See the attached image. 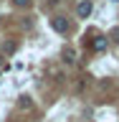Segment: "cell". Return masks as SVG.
<instances>
[{"label": "cell", "mask_w": 119, "mask_h": 122, "mask_svg": "<svg viewBox=\"0 0 119 122\" xmlns=\"http://www.w3.org/2000/svg\"><path fill=\"white\" fill-rule=\"evenodd\" d=\"M91 0H79V3H76V15H79V18H89L91 15Z\"/></svg>", "instance_id": "6da1fadb"}, {"label": "cell", "mask_w": 119, "mask_h": 122, "mask_svg": "<svg viewBox=\"0 0 119 122\" xmlns=\"http://www.w3.org/2000/svg\"><path fill=\"white\" fill-rule=\"evenodd\" d=\"M20 107H23V109H28V107H30V97L23 94V97H20Z\"/></svg>", "instance_id": "5b68a950"}, {"label": "cell", "mask_w": 119, "mask_h": 122, "mask_svg": "<svg viewBox=\"0 0 119 122\" xmlns=\"http://www.w3.org/2000/svg\"><path fill=\"white\" fill-rule=\"evenodd\" d=\"M51 28L56 30V33H66V30H68V20L61 18V15H56V18L51 20Z\"/></svg>", "instance_id": "3957f363"}, {"label": "cell", "mask_w": 119, "mask_h": 122, "mask_svg": "<svg viewBox=\"0 0 119 122\" xmlns=\"http://www.w3.org/2000/svg\"><path fill=\"white\" fill-rule=\"evenodd\" d=\"M13 5H18V8H28L30 0H13Z\"/></svg>", "instance_id": "8992f818"}, {"label": "cell", "mask_w": 119, "mask_h": 122, "mask_svg": "<svg viewBox=\"0 0 119 122\" xmlns=\"http://www.w3.org/2000/svg\"><path fill=\"white\" fill-rule=\"evenodd\" d=\"M63 61H66V64H74L76 61V51L74 48H63Z\"/></svg>", "instance_id": "277c9868"}, {"label": "cell", "mask_w": 119, "mask_h": 122, "mask_svg": "<svg viewBox=\"0 0 119 122\" xmlns=\"http://www.w3.org/2000/svg\"><path fill=\"white\" fill-rule=\"evenodd\" d=\"M91 48L99 51V53H104L106 48H109V38H106V36H96L94 41H91Z\"/></svg>", "instance_id": "7a4b0ae2"}, {"label": "cell", "mask_w": 119, "mask_h": 122, "mask_svg": "<svg viewBox=\"0 0 119 122\" xmlns=\"http://www.w3.org/2000/svg\"><path fill=\"white\" fill-rule=\"evenodd\" d=\"M112 38H114V41H119V28H114V33H112Z\"/></svg>", "instance_id": "52a82bcc"}]
</instances>
